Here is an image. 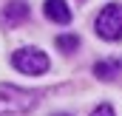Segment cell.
I'll list each match as a JSON object with an SVG mask.
<instances>
[{
  "label": "cell",
  "mask_w": 122,
  "mask_h": 116,
  "mask_svg": "<svg viewBox=\"0 0 122 116\" xmlns=\"http://www.w3.org/2000/svg\"><path fill=\"white\" fill-rule=\"evenodd\" d=\"M11 65H14L20 74L37 77V74H46V71H48V57H46V51H40V48H20V51H14Z\"/></svg>",
  "instance_id": "obj_3"
},
{
  "label": "cell",
  "mask_w": 122,
  "mask_h": 116,
  "mask_svg": "<svg viewBox=\"0 0 122 116\" xmlns=\"http://www.w3.org/2000/svg\"><path fill=\"white\" fill-rule=\"evenodd\" d=\"M94 29L102 40H119L122 37V3H108L97 14Z\"/></svg>",
  "instance_id": "obj_2"
},
{
  "label": "cell",
  "mask_w": 122,
  "mask_h": 116,
  "mask_svg": "<svg viewBox=\"0 0 122 116\" xmlns=\"http://www.w3.org/2000/svg\"><path fill=\"white\" fill-rule=\"evenodd\" d=\"M91 116H114V108H111V105H97Z\"/></svg>",
  "instance_id": "obj_8"
},
{
  "label": "cell",
  "mask_w": 122,
  "mask_h": 116,
  "mask_svg": "<svg viewBox=\"0 0 122 116\" xmlns=\"http://www.w3.org/2000/svg\"><path fill=\"white\" fill-rule=\"evenodd\" d=\"M43 11H46V17H48L51 23H62V26L71 23V9H68L65 0H46Z\"/></svg>",
  "instance_id": "obj_4"
},
{
  "label": "cell",
  "mask_w": 122,
  "mask_h": 116,
  "mask_svg": "<svg viewBox=\"0 0 122 116\" xmlns=\"http://www.w3.org/2000/svg\"><path fill=\"white\" fill-rule=\"evenodd\" d=\"M114 68H117V65H114L111 59H108V62H97V68H94V74H97L99 79H111V77H114Z\"/></svg>",
  "instance_id": "obj_7"
},
{
  "label": "cell",
  "mask_w": 122,
  "mask_h": 116,
  "mask_svg": "<svg viewBox=\"0 0 122 116\" xmlns=\"http://www.w3.org/2000/svg\"><path fill=\"white\" fill-rule=\"evenodd\" d=\"M29 17V6H23V3H9L6 9H3V23H23Z\"/></svg>",
  "instance_id": "obj_5"
},
{
  "label": "cell",
  "mask_w": 122,
  "mask_h": 116,
  "mask_svg": "<svg viewBox=\"0 0 122 116\" xmlns=\"http://www.w3.org/2000/svg\"><path fill=\"white\" fill-rule=\"evenodd\" d=\"M57 116H68V113H57Z\"/></svg>",
  "instance_id": "obj_9"
},
{
  "label": "cell",
  "mask_w": 122,
  "mask_h": 116,
  "mask_svg": "<svg viewBox=\"0 0 122 116\" xmlns=\"http://www.w3.org/2000/svg\"><path fill=\"white\" fill-rule=\"evenodd\" d=\"M54 43H57L60 51H77V48H80V37H77V34H62Z\"/></svg>",
  "instance_id": "obj_6"
},
{
  "label": "cell",
  "mask_w": 122,
  "mask_h": 116,
  "mask_svg": "<svg viewBox=\"0 0 122 116\" xmlns=\"http://www.w3.org/2000/svg\"><path fill=\"white\" fill-rule=\"evenodd\" d=\"M34 105H37L34 91H23V88H14V85H0V116L26 113Z\"/></svg>",
  "instance_id": "obj_1"
}]
</instances>
